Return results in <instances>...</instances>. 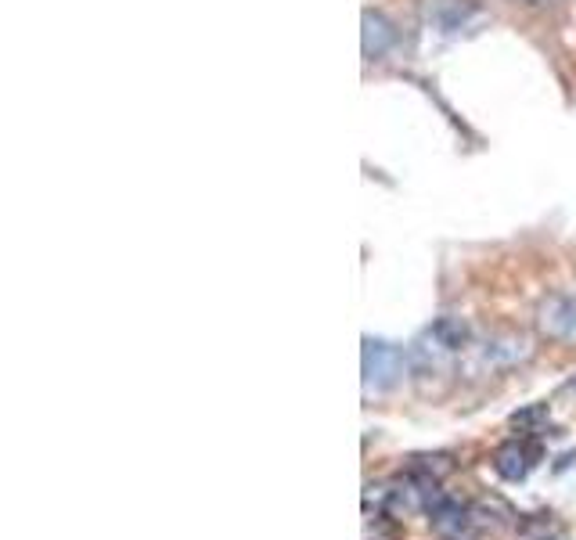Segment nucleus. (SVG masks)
<instances>
[{
    "mask_svg": "<svg viewBox=\"0 0 576 540\" xmlns=\"http://www.w3.org/2000/svg\"><path fill=\"white\" fill-rule=\"evenodd\" d=\"M533 461H537V450L526 447V443H519V440H512V443H504V447L494 454V472L501 479H508V483H522V479L530 476Z\"/></svg>",
    "mask_w": 576,
    "mask_h": 540,
    "instance_id": "5",
    "label": "nucleus"
},
{
    "mask_svg": "<svg viewBox=\"0 0 576 540\" xmlns=\"http://www.w3.org/2000/svg\"><path fill=\"white\" fill-rule=\"evenodd\" d=\"M476 530L472 508H461L454 501H440L432 508V533L440 540H468Z\"/></svg>",
    "mask_w": 576,
    "mask_h": 540,
    "instance_id": "4",
    "label": "nucleus"
},
{
    "mask_svg": "<svg viewBox=\"0 0 576 540\" xmlns=\"http://www.w3.org/2000/svg\"><path fill=\"white\" fill-rule=\"evenodd\" d=\"M533 353L530 339L526 335H515V332H501V335H490L483 346L472 350L476 364L483 371H497V368H512L519 360H526Z\"/></svg>",
    "mask_w": 576,
    "mask_h": 540,
    "instance_id": "2",
    "label": "nucleus"
},
{
    "mask_svg": "<svg viewBox=\"0 0 576 540\" xmlns=\"http://www.w3.org/2000/svg\"><path fill=\"white\" fill-rule=\"evenodd\" d=\"M404 353L386 339H364V389L386 393L404 375Z\"/></svg>",
    "mask_w": 576,
    "mask_h": 540,
    "instance_id": "1",
    "label": "nucleus"
},
{
    "mask_svg": "<svg viewBox=\"0 0 576 540\" xmlns=\"http://www.w3.org/2000/svg\"><path fill=\"white\" fill-rule=\"evenodd\" d=\"M526 4H548V0H526Z\"/></svg>",
    "mask_w": 576,
    "mask_h": 540,
    "instance_id": "8",
    "label": "nucleus"
},
{
    "mask_svg": "<svg viewBox=\"0 0 576 540\" xmlns=\"http://www.w3.org/2000/svg\"><path fill=\"white\" fill-rule=\"evenodd\" d=\"M540 332L558 342H576V299L573 296H551L537 310Z\"/></svg>",
    "mask_w": 576,
    "mask_h": 540,
    "instance_id": "3",
    "label": "nucleus"
},
{
    "mask_svg": "<svg viewBox=\"0 0 576 540\" xmlns=\"http://www.w3.org/2000/svg\"><path fill=\"white\" fill-rule=\"evenodd\" d=\"M364 29H360V40H364V58H382V54L389 51V47L396 44V29H393V22H389L382 11H364Z\"/></svg>",
    "mask_w": 576,
    "mask_h": 540,
    "instance_id": "6",
    "label": "nucleus"
},
{
    "mask_svg": "<svg viewBox=\"0 0 576 540\" xmlns=\"http://www.w3.org/2000/svg\"><path fill=\"white\" fill-rule=\"evenodd\" d=\"M465 15H476L468 0H429V22L436 29H465Z\"/></svg>",
    "mask_w": 576,
    "mask_h": 540,
    "instance_id": "7",
    "label": "nucleus"
}]
</instances>
